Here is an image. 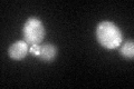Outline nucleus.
I'll list each match as a JSON object with an SVG mask.
<instances>
[{"mask_svg": "<svg viewBox=\"0 0 134 89\" xmlns=\"http://www.w3.org/2000/svg\"><path fill=\"white\" fill-rule=\"evenodd\" d=\"M95 36L99 45L107 49L117 48L123 41V33L121 29L111 21L99 22L96 27Z\"/></svg>", "mask_w": 134, "mask_h": 89, "instance_id": "1", "label": "nucleus"}, {"mask_svg": "<svg viewBox=\"0 0 134 89\" xmlns=\"http://www.w3.org/2000/svg\"><path fill=\"white\" fill-rule=\"evenodd\" d=\"M45 27L41 20L36 17H30L23 27V38L29 46H38L45 39Z\"/></svg>", "mask_w": 134, "mask_h": 89, "instance_id": "2", "label": "nucleus"}, {"mask_svg": "<svg viewBox=\"0 0 134 89\" xmlns=\"http://www.w3.org/2000/svg\"><path fill=\"white\" fill-rule=\"evenodd\" d=\"M29 52V45L26 41L19 40L12 44L8 49V55L14 60H23Z\"/></svg>", "mask_w": 134, "mask_h": 89, "instance_id": "3", "label": "nucleus"}, {"mask_svg": "<svg viewBox=\"0 0 134 89\" xmlns=\"http://www.w3.org/2000/svg\"><path fill=\"white\" fill-rule=\"evenodd\" d=\"M58 50L53 44H41L39 45V55L37 58L46 62H52L57 57Z\"/></svg>", "mask_w": 134, "mask_h": 89, "instance_id": "4", "label": "nucleus"}, {"mask_svg": "<svg viewBox=\"0 0 134 89\" xmlns=\"http://www.w3.org/2000/svg\"><path fill=\"white\" fill-rule=\"evenodd\" d=\"M120 54L124 58L131 59L132 60L134 57V42L131 40V41H126L125 44H123L120 48Z\"/></svg>", "mask_w": 134, "mask_h": 89, "instance_id": "5", "label": "nucleus"}, {"mask_svg": "<svg viewBox=\"0 0 134 89\" xmlns=\"http://www.w3.org/2000/svg\"><path fill=\"white\" fill-rule=\"evenodd\" d=\"M29 52H30L32 56L38 57V55H39V45L38 46H30V48H29Z\"/></svg>", "mask_w": 134, "mask_h": 89, "instance_id": "6", "label": "nucleus"}]
</instances>
